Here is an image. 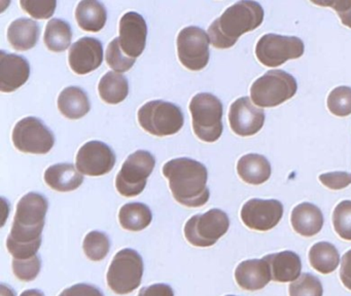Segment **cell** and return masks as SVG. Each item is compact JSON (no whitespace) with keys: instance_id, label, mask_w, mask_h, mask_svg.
<instances>
[{"instance_id":"1","label":"cell","mask_w":351,"mask_h":296,"mask_svg":"<svg viewBox=\"0 0 351 296\" xmlns=\"http://www.w3.org/2000/svg\"><path fill=\"white\" fill-rule=\"evenodd\" d=\"M48 199L38 193L24 195L17 205L13 227L7 240L9 252L16 259L36 256L48 212Z\"/></svg>"},{"instance_id":"2","label":"cell","mask_w":351,"mask_h":296,"mask_svg":"<svg viewBox=\"0 0 351 296\" xmlns=\"http://www.w3.org/2000/svg\"><path fill=\"white\" fill-rule=\"evenodd\" d=\"M169 181L174 199L189 208L202 207L208 201L210 193L207 187L208 172L206 166L192 158H174L162 169Z\"/></svg>"},{"instance_id":"3","label":"cell","mask_w":351,"mask_h":296,"mask_svg":"<svg viewBox=\"0 0 351 296\" xmlns=\"http://www.w3.org/2000/svg\"><path fill=\"white\" fill-rule=\"evenodd\" d=\"M264 16V10L258 2L250 0L236 2L209 26L207 32L209 40L217 49H230L241 35L258 28Z\"/></svg>"},{"instance_id":"4","label":"cell","mask_w":351,"mask_h":296,"mask_svg":"<svg viewBox=\"0 0 351 296\" xmlns=\"http://www.w3.org/2000/svg\"><path fill=\"white\" fill-rule=\"evenodd\" d=\"M193 130L195 135L204 142L217 141L223 134V104L215 95L200 92L190 102Z\"/></svg>"},{"instance_id":"5","label":"cell","mask_w":351,"mask_h":296,"mask_svg":"<svg viewBox=\"0 0 351 296\" xmlns=\"http://www.w3.org/2000/svg\"><path fill=\"white\" fill-rule=\"evenodd\" d=\"M141 127L157 137H165L178 133L184 127L182 109L173 103L155 100L145 103L137 113Z\"/></svg>"},{"instance_id":"6","label":"cell","mask_w":351,"mask_h":296,"mask_svg":"<svg viewBox=\"0 0 351 296\" xmlns=\"http://www.w3.org/2000/svg\"><path fill=\"white\" fill-rule=\"evenodd\" d=\"M295 78L283 70H271L256 80L250 88V97L258 107H276L295 96Z\"/></svg>"},{"instance_id":"7","label":"cell","mask_w":351,"mask_h":296,"mask_svg":"<svg viewBox=\"0 0 351 296\" xmlns=\"http://www.w3.org/2000/svg\"><path fill=\"white\" fill-rule=\"evenodd\" d=\"M143 275V260L137 251L123 249L114 255L108 267V287L114 293L124 295L141 286Z\"/></svg>"},{"instance_id":"8","label":"cell","mask_w":351,"mask_h":296,"mask_svg":"<svg viewBox=\"0 0 351 296\" xmlns=\"http://www.w3.org/2000/svg\"><path fill=\"white\" fill-rule=\"evenodd\" d=\"M155 164V156L147 150H137L130 154L117 175V190L125 197H134L141 195L145 188L147 178L153 173Z\"/></svg>"},{"instance_id":"9","label":"cell","mask_w":351,"mask_h":296,"mask_svg":"<svg viewBox=\"0 0 351 296\" xmlns=\"http://www.w3.org/2000/svg\"><path fill=\"white\" fill-rule=\"evenodd\" d=\"M230 219L225 212L211 209L204 214L193 216L184 225V236L195 247H211L227 234Z\"/></svg>"},{"instance_id":"10","label":"cell","mask_w":351,"mask_h":296,"mask_svg":"<svg viewBox=\"0 0 351 296\" xmlns=\"http://www.w3.org/2000/svg\"><path fill=\"white\" fill-rule=\"evenodd\" d=\"M305 45L297 36L265 34L256 43V56L267 67H278L289 60L299 59L304 55Z\"/></svg>"},{"instance_id":"11","label":"cell","mask_w":351,"mask_h":296,"mask_svg":"<svg viewBox=\"0 0 351 296\" xmlns=\"http://www.w3.org/2000/svg\"><path fill=\"white\" fill-rule=\"evenodd\" d=\"M13 143L24 153L47 154L55 144L53 132L36 117L21 119L13 130Z\"/></svg>"},{"instance_id":"12","label":"cell","mask_w":351,"mask_h":296,"mask_svg":"<svg viewBox=\"0 0 351 296\" xmlns=\"http://www.w3.org/2000/svg\"><path fill=\"white\" fill-rule=\"evenodd\" d=\"M208 34L199 27L182 29L178 36V55L180 63L191 71L204 69L209 62Z\"/></svg>"},{"instance_id":"13","label":"cell","mask_w":351,"mask_h":296,"mask_svg":"<svg viewBox=\"0 0 351 296\" xmlns=\"http://www.w3.org/2000/svg\"><path fill=\"white\" fill-rule=\"evenodd\" d=\"M75 164L83 175L104 176L114 169L116 156L108 144L90 141L80 148Z\"/></svg>"},{"instance_id":"14","label":"cell","mask_w":351,"mask_h":296,"mask_svg":"<svg viewBox=\"0 0 351 296\" xmlns=\"http://www.w3.org/2000/svg\"><path fill=\"white\" fill-rule=\"evenodd\" d=\"M240 215L250 230L268 232L280 222L283 206L277 199H252L244 204Z\"/></svg>"},{"instance_id":"15","label":"cell","mask_w":351,"mask_h":296,"mask_svg":"<svg viewBox=\"0 0 351 296\" xmlns=\"http://www.w3.org/2000/svg\"><path fill=\"white\" fill-rule=\"evenodd\" d=\"M229 123L236 135L250 137L258 134L264 127L265 112L262 108L252 104V99L242 97L232 103Z\"/></svg>"},{"instance_id":"16","label":"cell","mask_w":351,"mask_h":296,"mask_svg":"<svg viewBox=\"0 0 351 296\" xmlns=\"http://www.w3.org/2000/svg\"><path fill=\"white\" fill-rule=\"evenodd\" d=\"M147 36V22L141 14L129 12L121 18L119 41L121 49L128 57L136 59L143 53Z\"/></svg>"},{"instance_id":"17","label":"cell","mask_w":351,"mask_h":296,"mask_svg":"<svg viewBox=\"0 0 351 296\" xmlns=\"http://www.w3.org/2000/svg\"><path fill=\"white\" fill-rule=\"evenodd\" d=\"M104 61L101 41L93 37H83L69 49V63L71 70L79 75L95 71Z\"/></svg>"},{"instance_id":"18","label":"cell","mask_w":351,"mask_h":296,"mask_svg":"<svg viewBox=\"0 0 351 296\" xmlns=\"http://www.w3.org/2000/svg\"><path fill=\"white\" fill-rule=\"evenodd\" d=\"M30 65L22 56L0 51V90L12 92L27 82Z\"/></svg>"},{"instance_id":"19","label":"cell","mask_w":351,"mask_h":296,"mask_svg":"<svg viewBox=\"0 0 351 296\" xmlns=\"http://www.w3.org/2000/svg\"><path fill=\"white\" fill-rule=\"evenodd\" d=\"M235 280L240 288L247 291L263 289L272 280L268 262L264 258L242 261L236 267Z\"/></svg>"},{"instance_id":"20","label":"cell","mask_w":351,"mask_h":296,"mask_svg":"<svg viewBox=\"0 0 351 296\" xmlns=\"http://www.w3.org/2000/svg\"><path fill=\"white\" fill-rule=\"evenodd\" d=\"M264 259L270 267L272 281L287 283L295 281L301 275V258L293 251H283L266 255Z\"/></svg>"},{"instance_id":"21","label":"cell","mask_w":351,"mask_h":296,"mask_svg":"<svg viewBox=\"0 0 351 296\" xmlns=\"http://www.w3.org/2000/svg\"><path fill=\"white\" fill-rule=\"evenodd\" d=\"M291 222L297 234L309 238L316 236L322 230L324 226V215L317 206L302 203L293 208Z\"/></svg>"},{"instance_id":"22","label":"cell","mask_w":351,"mask_h":296,"mask_svg":"<svg viewBox=\"0 0 351 296\" xmlns=\"http://www.w3.org/2000/svg\"><path fill=\"white\" fill-rule=\"evenodd\" d=\"M45 182L54 190L69 193L83 184L84 176L73 164H57L47 169Z\"/></svg>"},{"instance_id":"23","label":"cell","mask_w":351,"mask_h":296,"mask_svg":"<svg viewBox=\"0 0 351 296\" xmlns=\"http://www.w3.org/2000/svg\"><path fill=\"white\" fill-rule=\"evenodd\" d=\"M237 173L244 182L260 185L270 178L271 164L264 156L256 153L246 154L238 160Z\"/></svg>"},{"instance_id":"24","label":"cell","mask_w":351,"mask_h":296,"mask_svg":"<svg viewBox=\"0 0 351 296\" xmlns=\"http://www.w3.org/2000/svg\"><path fill=\"white\" fill-rule=\"evenodd\" d=\"M40 37V26L32 18H20L8 29V39L17 51H28L36 47Z\"/></svg>"},{"instance_id":"25","label":"cell","mask_w":351,"mask_h":296,"mask_svg":"<svg viewBox=\"0 0 351 296\" xmlns=\"http://www.w3.org/2000/svg\"><path fill=\"white\" fill-rule=\"evenodd\" d=\"M58 108L65 117L80 119L91 108L87 92L79 86H69L58 97Z\"/></svg>"},{"instance_id":"26","label":"cell","mask_w":351,"mask_h":296,"mask_svg":"<svg viewBox=\"0 0 351 296\" xmlns=\"http://www.w3.org/2000/svg\"><path fill=\"white\" fill-rule=\"evenodd\" d=\"M75 18L80 28L87 32H99L108 20L104 4L95 0H83L77 4Z\"/></svg>"},{"instance_id":"27","label":"cell","mask_w":351,"mask_h":296,"mask_svg":"<svg viewBox=\"0 0 351 296\" xmlns=\"http://www.w3.org/2000/svg\"><path fill=\"white\" fill-rule=\"evenodd\" d=\"M100 98L108 104H119L129 94V84L126 76L110 71L104 74L98 84Z\"/></svg>"},{"instance_id":"28","label":"cell","mask_w":351,"mask_h":296,"mask_svg":"<svg viewBox=\"0 0 351 296\" xmlns=\"http://www.w3.org/2000/svg\"><path fill=\"white\" fill-rule=\"evenodd\" d=\"M153 214L149 206L143 203H128L119 212V221L124 230L141 232L151 224Z\"/></svg>"},{"instance_id":"29","label":"cell","mask_w":351,"mask_h":296,"mask_svg":"<svg viewBox=\"0 0 351 296\" xmlns=\"http://www.w3.org/2000/svg\"><path fill=\"white\" fill-rule=\"evenodd\" d=\"M309 261L314 269L328 275L336 271L340 263V254L338 249L330 243H316L310 249Z\"/></svg>"},{"instance_id":"30","label":"cell","mask_w":351,"mask_h":296,"mask_svg":"<svg viewBox=\"0 0 351 296\" xmlns=\"http://www.w3.org/2000/svg\"><path fill=\"white\" fill-rule=\"evenodd\" d=\"M73 38L71 25L61 18H52L47 24L44 41L47 47L55 53H62L69 49Z\"/></svg>"},{"instance_id":"31","label":"cell","mask_w":351,"mask_h":296,"mask_svg":"<svg viewBox=\"0 0 351 296\" xmlns=\"http://www.w3.org/2000/svg\"><path fill=\"white\" fill-rule=\"evenodd\" d=\"M84 252L92 261H101L108 256L110 241L108 234L93 230L86 236L83 243Z\"/></svg>"},{"instance_id":"32","label":"cell","mask_w":351,"mask_h":296,"mask_svg":"<svg viewBox=\"0 0 351 296\" xmlns=\"http://www.w3.org/2000/svg\"><path fill=\"white\" fill-rule=\"evenodd\" d=\"M328 108L336 116L351 114V88L341 86L335 88L328 97Z\"/></svg>"},{"instance_id":"33","label":"cell","mask_w":351,"mask_h":296,"mask_svg":"<svg viewBox=\"0 0 351 296\" xmlns=\"http://www.w3.org/2000/svg\"><path fill=\"white\" fill-rule=\"evenodd\" d=\"M289 296H322L324 288L318 278L311 273H302L289 285Z\"/></svg>"},{"instance_id":"34","label":"cell","mask_w":351,"mask_h":296,"mask_svg":"<svg viewBox=\"0 0 351 296\" xmlns=\"http://www.w3.org/2000/svg\"><path fill=\"white\" fill-rule=\"evenodd\" d=\"M136 59L130 58L121 49L119 37L112 39L106 49V63L114 72L129 71L134 65Z\"/></svg>"},{"instance_id":"35","label":"cell","mask_w":351,"mask_h":296,"mask_svg":"<svg viewBox=\"0 0 351 296\" xmlns=\"http://www.w3.org/2000/svg\"><path fill=\"white\" fill-rule=\"evenodd\" d=\"M332 223L341 238L351 241V201H341L335 208Z\"/></svg>"},{"instance_id":"36","label":"cell","mask_w":351,"mask_h":296,"mask_svg":"<svg viewBox=\"0 0 351 296\" xmlns=\"http://www.w3.org/2000/svg\"><path fill=\"white\" fill-rule=\"evenodd\" d=\"M14 275L23 282L34 281L40 271L42 261L40 257L34 256L27 259H13Z\"/></svg>"},{"instance_id":"37","label":"cell","mask_w":351,"mask_h":296,"mask_svg":"<svg viewBox=\"0 0 351 296\" xmlns=\"http://www.w3.org/2000/svg\"><path fill=\"white\" fill-rule=\"evenodd\" d=\"M24 12H28L32 18L46 20L54 14L56 10V0H21L20 1Z\"/></svg>"},{"instance_id":"38","label":"cell","mask_w":351,"mask_h":296,"mask_svg":"<svg viewBox=\"0 0 351 296\" xmlns=\"http://www.w3.org/2000/svg\"><path fill=\"white\" fill-rule=\"evenodd\" d=\"M319 181L330 189L339 190L351 184V173L330 172L324 173L319 176Z\"/></svg>"},{"instance_id":"39","label":"cell","mask_w":351,"mask_h":296,"mask_svg":"<svg viewBox=\"0 0 351 296\" xmlns=\"http://www.w3.org/2000/svg\"><path fill=\"white\" fill-rule=\"evenodd\" d=\"M314 4L320 6H330L336 10L344 26L351 28V1L347 0H328V1H313Z\"/></svg>"},{"instance_id":"40","label":"cell","mask_w":351,"mask_h":296,"mask_svg":"<svg viewBox=\"0 0 351 296\" xmlns=\"http://www.w3.org/2000/svg\"><path fill=\"white\" fill-rule=\"evenodd\" d=\"M59 296H104L101 290L90 284L80 283L63 290Z\"/></svg>"},{"instance_id":"41","label":"cell","mask_w":351,"mask_h":296,"mask_svg":"<svg viewBox=\"0 0 351 296\" xmlns=\"http://www.w3.org/2000/svg\"><path fill=\"white\" fill-rule=\"evenodd\" d=\"M137 296H174V292L167 284L159 283L143 287Z\"/></svg>"},{"instance_id":"42","label":"cell","mask_w":351,"mask_h":296,"mask_svg":"<svg viewBox=\"0 0 351 296\" xmlns=\"http://www.w3.org/2000/svg\"><path fill=\"white\" fill-rule=\"evenodd\" d=\"M340 278L343 285L351 290V250L347 251L342 257L341 263Z\"/></svg>"},{"instance_id":"43","label":"cell","mask_w":351,"mask_h":296,"mask_svg":"<svg viewBox=\"0 0 351 296\" xmlns=\"http://www.w3.org/2000/svg\"><path fill=\"white\" fill-rule=\"evenodd\" d=\"M1 296H15V292L10 286L1 284Z\"/></svg>"},{"instance_id":"44","label":"cell","mask_w":351,"mask_h":296,"mask_svg":"<svg viewBox=\"0 0 351 296\" xmlns=\"http://www.w3.org/2000/svg\"><path fill=\"white\" fill-rule=\"evenodd\" d=\"M20 296H45V294L43 293L40 290L32 289V290H26Z\"/></svg>"},{"instance_id":"45","label":"cell","mask_w":351,"mask_h":296,"mask_svg":"<svg viewBox=\"0 0 351 296\" xmlns=\"http://www.w3.org/2000/svg\"><path fill=\"white\" fill-rule=\"evenodd\" d=\"M226 296H236V295H226Z\"/></svg>"}]
</instances>
